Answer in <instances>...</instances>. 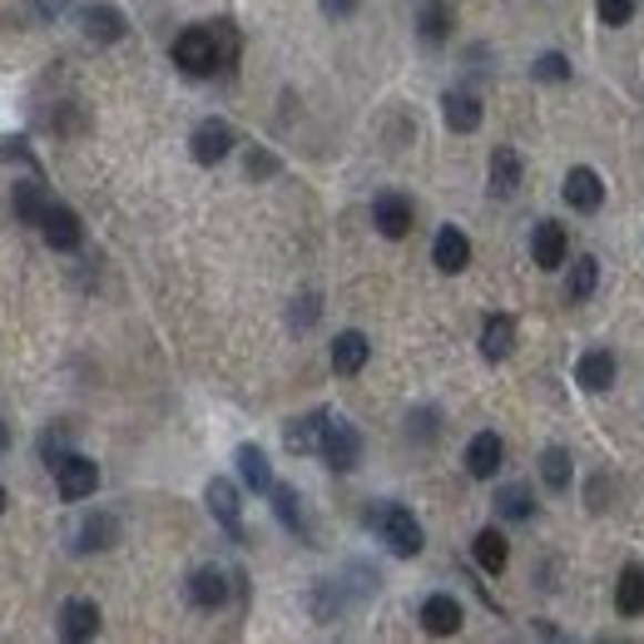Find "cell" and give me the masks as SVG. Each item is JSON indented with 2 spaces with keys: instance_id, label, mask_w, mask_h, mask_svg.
Segmentation results:
<instances>
[{
  "instance_id": "obj_1",
  "label": "cell",
  "mask_w": 644,
  "mask_h": 644,
  "mask_svg": "<svg viewBox=\"0 0 644 644\" xmlns=\"http://www.w3.org/2000/svg\"><path fill=\"white\" fill-rule=\"evenodd\" d=\"M238 60V35L228 20H214V25H188L184 35L174 40V65L184 75L204 80L214 70H228Z\"/></svg>"
},
{
  "instance_id": "obj_2",
  "label": "cell",
  "mask_w": 644,
  "mask_h": 644,
  "mask_svg": "<svg viewBox=\"0 0 644 644\" xmlns=\"http://www.w3.org/2000/svg\"><path fill=\"white\" fill-rule=\"evenodd\" d=\"M372 531L382 535V545L392 555H402V561H411V555H421V545H427V535H421V521L407 511V505H397V501H387V505H377L372 515Z\"/></svg>"
},
{
  "instance_id": "obj_3",
  "label": "cell",
  "mask_w": 644,
  "mask_h": 644,
  "mask_svg": "<svg viewBox=\"0 0 644 644\" xmlns=\"http://www.w3.org/2000/svg\"><path fill=\"white\" fill-rule=\"evenodd\" d=\"M318 457H323L333 471H352L357 461H362V431H357L347 417H333V411H327V427H323V447H318Z\"/></svg>"
},
{
  "instance_id": "obj_4",
  "label": "cell",
  "mask_w": 644,
  "mask_h": 644,
  "mask_svg": "<svg viewBox=\"0 0 644 644\" xmlns=\"http://www.w3.org/2000/svg\"><path fill=\"white\" fill-rule=\"evenodd\" d=\"M50 471H55V485L65 501H84V495H94V485H100V467H94L90 457H80V451H65Z\"/></svg>"
},
{
  "instance_id": "obj_5",
  "label": "cell",
  "mask_w": 644,
  "mask_h": 644,
  "mask_svg": "<svg viewBox=\"0 0 644 644\" xmlns=\"http://www.w3.org/2000/svg\"><path fill=\"white\" fill-rule=\"evenodd\" d=\"M40 238H45L55 253H75L80 243H84V224H80V214H75L70 204H55V198H50L45 218H40Z\"/></svg>"
},
{
  "instance_id": "obj_6",
  "label": "cell",
  "mask_w": 644,
  "mask_h": 644,
  "mask_svg": "<svg viewBox=\"0 0 644 644\" xmlns=\"http://www.w3.org/2000/svg\"><path fill=\"white\" fill-rule=\"evenodd\" d=\"M234 144H238V134H234V124H224V120H204L188 134V154H194L198 164H224L228 154H234Z\"/></svg>"
},
{
  "instance_id": "obj_7",
  "label": "cell",
  "mask_w": 644,
  "mask_h": 644,
  "mask_svg": "<svg viewBox=\"0 0 644 644\" xmlns=\"http://www.w3.org/2000/svg\"><path fill=\"white\" fill-rule=\"evenodd\" d=\"M565 253H570L565 228L555 224V218H541V224L531 228V263L545 273H555V268H565Z\"/></svg>"
},
{
  "instance_id": "obj_8",
  "label": "cell",
  "mask_w": 644,
  "mask_h": 644,
  "mask_svg": "<svg viewBox=\"0 0 644 644\" xmlns=\"http://www.w3.org/2000/svg\"><path fill=\"white\" fill-rule=\"evenodd\" d=\"M204 501H208V515H214V521L224 525L234 541H243V501H238V485L224 481V477H214V481H208V491H204Z\"/></svg>"
},
{
  "instance_id": "obj_9",
  "label": "cell",
  "mask_w": 644,
  "mask_h": 644,
  "mask_svg": "<svg viewBox=\"0 0 644 644\" xmlns=\"http://www.w3.org/2000/svg\"><path fill=\"white\" fill-rule=\"evenodd\" d=\"M372 224H377V234H382V238H407L411 224H417V208H411L407 194H377Z\"/></svg>"
},
{
  "instance_id": "obj_10",
  "label": "cell",
  "mask_w": 644,
  "mask_h": 644,
  "mask_svg": "<svg viewBox=\"0 0 644 644\" xmlns=\"http://www.w3.org/2000/svg\"><path fill=\"white\" fill-rule=\"evenodd\" d=\"M80 30H84V40H94V45H114V40H124L130 20H124L120 6H84Z\"/></svg>"
},
{
  "instance_id": "obj_11",
  "label": "cell",
  "mask_w": 644,
  "mask_h": 644,
  "mask_svg": "<svg viewBox=\"0 0 644 644\" xmlns=\"http://www.w3.org/2000/svg\"><path fill=\"white\" fill-rule=\"evenodd\" d=\"M268 495H273V515H278L283 531H293L298 541H308V535H313V521H308V505H303V495L293 491V485H283V481H273Z\"/></svg>"
},
{
  "instance_id": "obj_12",
  "label": "cell",
  "mask_w": 644,
  "mask_h": 644,
  "mask_svg": "<svg viewBox=\"0 0 644 644\" xmlns=\"http://www.w3.org/2000/svg\"><path fill=\"white\" fill-rule=\"evenodd\" d=\"M114 541H120V521H114L110 511H94V515H84V521H80L70 551H75V555H94V551H110Z\"/></svg>"
},
{
  "instance_id": "obj_13",
  "label": "cell",
  "mask_w": 644,
  "mask_h": 644,
  "mask_svg": "<svg viewBox=\"0 0 644 644\" xmlns=\"http://www.w3.org/2000/svg\"><path fill=\"white\" fill-rule=\"evenodd\" d=\"M461 605L451 595H427L421 600V630L427 635H437V640H451V635H461Z\"/></svg>"
},
{
  "instance_id": "obj_14",
  "label": "cell",
  "mask_w": 644,
  "mask_h": 644,
  "mask_svg": "<svg viewBox=\"0 0 644 644\" xmlns=\"http://www.w3.org/2000/svg\"><path fill=\"white\" fill-rule=\"evenodd\" d=\"M565 204L580 208V214H595V208L605 204V184H600V174L590 164H580L565 174Z\"/></svg>"
},
{
  "instance_id": "obj_15",
  "label": "cell",
  "mask_w": 644,
  "mask_h": 644,
  "mask_svg": "<svg viewBox=\"0 0 644 644\" xmlns=\"http://www.w3.org/2000/svg\"><path fill=\"white\" fill-rule=\"evenodd\" d=\"M60 635L70 644L94 640L100 635V605H94V600H65V605H60Z\"/></svg>"
},
{
  "instance_id": "obj_16",
  "label": "cell",
  "mask_w": 644,
  "mask_h": 644,
  "mask_svg": "<svg viewBox=\"0 0 644 644\" xmlns=\"http://www.w3.org/2000/svg\"><path fill=\"white\" fill-rule=\"evenodd\" d=\"M224 600H228V575H224V570L204 565V570L188 575V605H194V610H224Z\"/></svg>"
},
{
  "instance_id": "obj_17",
  "label": "cell",
  "mask_w": 644,
  "mask_h": 644,
  "mask_svg": "<svg viewBox=\"0 0 644 644\" xmlns=\"http://www.w3.org/2000/svg\"><path fill=\"white\" fill-rule=\"evenodd\" d=\"M501 461H505L501 437H495V431H477V437H471V447H467V471H471V477L491 481L495 471H501Z\"/></svg>"
},
{
  "instance_id": "obj_18",
  "label": "cell",
  "mask_w": 644,
  "mask_h": 644,
  "mask_svg": "<svg viewBox=\"0 0 644 644\" xmlns=\"http://www.w3.org/2000/svg\"><path fill=\"white\" fill-rule=\"evenodd\" d=\"M10 208H16L20 224L40 228V218H45V208H50V194H45V184H40V174L35 178H20V184L10 188Z\"/></svg>"
},
{
  "instance_id": "obj_19",
  "label": "cell",
  "mask_w": 644,
  "mask_h": 644,
  "mask_svg": "<svg viewBox=\"0 0 644 644\" xmlns=\"http://www.w3.org/2000/svg\"><path fill=\"white\" fill-rule=\"evenodd\" d=\"M521 174H525V168H521V154L501 144V150L491 154V168H485V188H491L495 198H511L515 188H521Z\"/></svg>"
},
{
  "instance_id": "obj_20",
  "label": "cell",
  "mask_w": 644,
  "mask_h": 644,
  "mask_svg": "<svg viewBox=\"0 0 644 644\" xmlns=\"http://www.w3.org/2000/svg\"><path fill=\"white\" fill-rule=\"evenodd\" d=\"M441 114H447V130H457V134L481 130V100L471 90H447V94H441Z\"/></svg>"
},
{
  "instance_id": "obj_21",
  "label": "cell",
  "mask_w": 644,
  "mask_h": 644,
  "mask_svg": "<svg viewBox=\"0 0 644 644\" xmlns=\"http://www.w3.org/2000/svg\"><path fill=\"white\" fill-rule=\"evenodd\" d=\"M367 357H372V343H367L362 333H337L333 337V372L337 377H357L367 367Z\"/></svg>"
},
{
  "instance_id": "obj_22",
  "label": "cell",
  "mask_w": 644,
  "mask_h": 644,
  "mask_svg": "<svg viewBox=\"0 0 644 644\" xmlns=\"http://www.w3.org/2000/svg\"><path fill=\"white\" fill-rule=\"evenodd\" d=\"M451 20H457V0H421L417 6V30L427 45H441L451 35Z\"/></svg>"
},
{
  "instance_id": "obj_23",
  "label": "cell",
  "mask_w": 644,
  "mask_h": 644,
  "mask_svg": "<svg viewBox=\"0 0 644 644\" xmlns=\"http://www.w3.org/2000/svg\"><path fill=\"white\" fill-rule=\"evenodd\" d=\"M511 352H515V318L511 313H491L481 327V357L485 362H501Z\"/></svg>"
},
{
  "instance_id": "obj_24",
  "label": "cell",
  "mask_w": 644,
  "mask_h": 644,
  "mask_svg": "<svg viewBox=\"0 0 644 644\" xmlns=\"http://www.w3.org/2000/svg\"><path fill=\"white\" fill-rule=\"evenodd\" d=\"M431 263H437L441 273H461L471 263V238L461 234V228H441L437 234V243H431Z\"/></svg>"
},
{
  "instance_id": "obj_25",
  "label": "cell",
  "mask_w": 644,
  "mask_h": 644,
  "mask_svg": "<svg viewBox=\"0 0 644 644\" xmlns=\"http://www.w3.org/2000/svg\"><path fill=\"white\" fill-rule=\"evenodd\" d=\"M575 382L585 387V392H605V387L615 382V357H610L605 347H595V352H580V362H575Z\"/></svg>"
},
{
  "instance_id": "obj_26",
  "label": "cell",
  "mask_w": 644,
  "mask_h": 644,
  "mask_svg": "<svg viewBox=\"0 0 644 644\" xmlns=\"http://www.w3.org/2000/svg\"><path fill=\"white\" fill-rule=\"evenodd\" d=\"M234 461H238V477L243 485H248L253 495H263L273 485V467H268V457H263V447H253V441H243V447L234 451Z\"/></svg>"
},
{
  "instance_id": "obj_27",
  "label": "cell",
  "mask_w": 644,
  "mask_h": 644,
  "mask_svg": "<svg viewBox=\"0 0 644 644\" xmlns=\"http://www.w3.org/2000/svg\"><path fill=\"white\" fill-rule=\"evenodd\" d=\"M471 555H477V565L485 570V575H501L505 565H511V545H505L501 531H477V541H471Z\"/></svg>"
},
{
  "instance_id": "obj_28",
  "label": "cell",
  "mask_w": 644,
  "mask_h": 644,
  "mask_svg": "<svg viewBox=\"0 0 644 644\" xmlns=\"http://www.w3.org/2000/svg\"><path fill=\"white\" fill-rule=\"evenodd\" d=\"M323 427H327V411H308V417H293L288 431H283V441H288V451H318L323 447Z\"/></svg>"
},
{
  "instance_id": "obj_29",
  "label": "cell",
  "mask_w": 644,
  "mask_h": 644,
  "mask_svg": "<svg viewBox=\"0 0 644 644\" xmlns=\"http://www.w3.org/2000/svg\"><path fill=\"white\" fill-rule=\"evenodd\" d=\"M615 610L625 620L644 615V565H625L620 570V585H615Z\"/></svg>"
},
{
  "instance_id": "obj_30",
  "label": "cell",
  "mask_w": 644,
  "mask_h": 644,
  "mask_svg": "<svg viewBox=\"0 0 644 644\" xmlns=\"http://www.w3.org/2000/svg\"><path fill=\"white\" fill-rule=\"evenodd\" d=\"M495 511H501L505 521H531V515H535V495H531V485H525V481L501 485V491H495Z\"/></svg>"
},
{
  "instance_id": "obj_31",
  "label": "cell",
  "mask_w": 644,
  "mask_h": 644,
  "mask_svg": "<svg viewBox=\"0 0 644 644\" xmlns=\"http://www.w3.org/2000/svg\"><path fill=\"white\" fill-rule=\"evenodd\" d=\"M595 283H600V263L585 253V258H580V263H570L565 298H570V303H590V298H595Z\"/></svg>"
},
{
  "instance_id": "obj_32",
  "label": "cell",
  "mask_w": 644,
  "mask_h": 644,
  "mask_svg": "<svg viewBox=\"0 0 644 644\" xmlns=\"http://www.w3.org/2000/svg\"><path fill=\"white\" fill-rule=\"evenodd\" d=\"M570 477H575V471H570V451L565 447H545L541 451V481L551 485V491H565Z\"/></svg>"
},
{
  "instance_id": "obj_33",
  "label": "cell",
  "mask_w": 644,
  "mask_h": 644,
  "mask_svg": "<svg viewBox=\"0 0 644 644\" xmlns=\"http://www.w3.org/2000/svg\"><path fill=\"white\" fill-rule=\"evenodd\" d=\"M531 75H535V80H555V84H565V80H570V60L561 55V50H551V55H541V60L531 65Z\"/></svg>"
},
{
  "instance_id": "obj_34",
  "label": "cell",
  "mask_w": 644,
  "mask_h": 644,
  "mask_svg": "<svg viewBox=\"0 0 644 644\" xmlns=\"http://www.w3.org/2000/svg\"><path fill=\"white\" fill-rule=\"evenodd\" d=\"M65 447H70V427H50L45 437H40V457H45V467H55V461L65 457Z\"/></svg>"
},
{
  "instance_id": "obj_35",
  "label": "cell",
  "mask_w": 644,
  "mask_h": 644,
  "mask_svg": "<svg viewBox=\"0 0 644 644\" xmlns=\"http://www.w3.org/2000/svg\"><path fill=\"white\" fill-rule=\"evenodd\" d=\"M600 20L605 25H630V16H635V0H595Z\"/></svg>"
},
{
  "instance_id": "obj_36",
  "label": "cell",
  "mask_w": 644,
  "mask_h": 644,
  "mask_svg": "<svg viewBox=\"0 0 644 644\" xmlns=\"http://www.w3.org/2000/svg\"><path fill=\"white\" fill-rule=\"evenodd\" d=\"M0 160H20L30 174H40V160L25 150V140H0Z\"/></svg>"
},
{
  "instance_id": "obj_37",
  "label": "cell",
  "mask_w": 644,
  "mask_h": 644,
  "mask_svg": "<svg viewBox=\"0 0 644 644\" xmlns=\"http://www.w3.org/2000/svg\"><path fill=\"white\" fill-rule=\"evenodd\" d=\"M313 323H318V298L308 293V298H298V308H293V327H313Z\"/></svg>"
},
{
  "instance_id": "obj_38",
  "label": "cell",
  "mask_w": 644,
  "mask_h": 644,
  "mask_svg": "<svg viewBox=\"0 0 644 644\" xmlns=\"http://www.w3.org/2000/svg\"><path fill=\"white\" fill-rule=\"evenodd\" d=\"M248 174L253 178H258V174H278V160H273V154H263V150L248 154Z\"/></svg>"
},
{
  "instance_id": "obj_39",
  "label": "cell",
  "mask_w": 644,
  "mask_h": 644,
  "mask_svg": "<svg viewBox=\"0 0 644 644\" xmlns=\"http://www.w3.org/2000/svg\"><path fill=\"white\" fill-rule=\"evenodd\" d=\"M352 10H357V0H323V16H333V20L352 16Z\"/></svg>"
},
{
  "instance_id": "obj_40",
  "label": "cell",
  "mask_w": 644,
  "mask_h": 644,
  "mask_svg": "<svg viewBox=\"0 0 644 644\" xmlns=\"http://www.w3.org/2000/svg\"><path fill=\"white\" fill-rule=\"evenodd\" d=\"M35 10H40V16H60V10H65V0H35Z\"/></svg>"
},
{
  "instance_id": "obj_41",
  "label": "cell",
  "mask_w": 644,
  "mask_h": 644,
  "mask_svg": "<svg viewBox=\"0 0 644 644\" xmlns=\"http://www.w3.org/2000/svg\"><path fill=\"white\" fill-rule=\"evenodd\" d=\"M10 447V427H6V421H0V451H6Z\"/></svg>"
},
{
  "instance_id": "obj_42",
  "label": "cell",
  "mask_w": 644,
  "mask_h": 644,
  "mask_svg": "<svg viewBox=\"0 0 644 644\" xmlns=\"http://www.w3.org/2000/svg\"><path fill=\"white\" fill-rule=\"evenodd\" d=\"M6 501H10V495H6V485H0V515H6Z\"/></svg>"
}]
</instances>
